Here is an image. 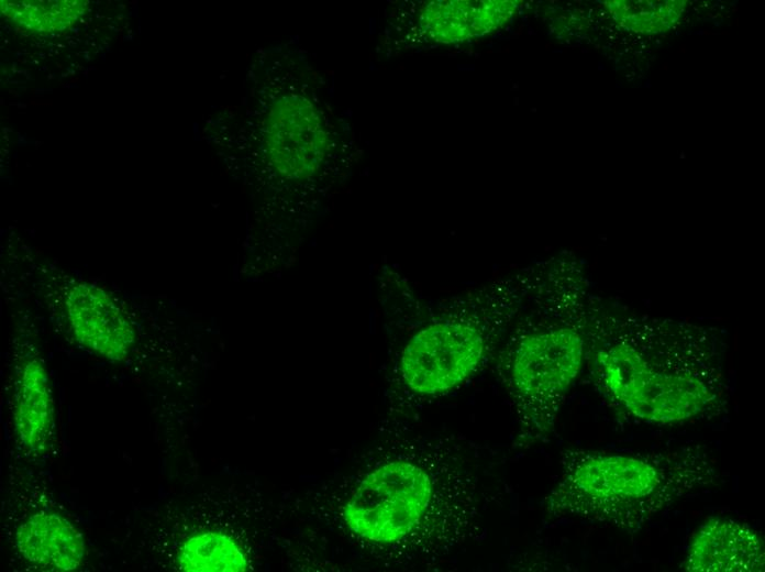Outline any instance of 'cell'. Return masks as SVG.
I'll list each match as a JSON object with an SVG mask.
<instances>
[{
    "label": "cell",
    "instance_id": "52a82bcc",
    "mask_svg": "<svg viewBox=\"0 0 765 572\" xmlns=\"http://www.w3.org/2000/svg\"><path fill=\"white\" fill-rule=\"evenodd\" d=\"M59 304L68 329L84 350L110 362L131 356L135 327L119 301L106 289L73 277L57 284Z\"/></svg>",
    "mask_w": 765,
    "mask_h": 572
},
{
    "label": "cell",
    "instance_id": "8fae6325",
    "mask_svg": "<svg viewBox=\"0 0 765 572\" xmlns=\"http://www.w3.org/2000/svg\"><path fill=\"white\" fill-rule=\"evenodd\" d=\"M519 1H433L420 13V29L428 38L455 43L486 35L508 23Z\"/></svg>",
    "mask_w": 765,
    "mask_h": 572
},
{
    "label": "cell",
    "instance_id": "5bb4252c",
    "mask_svg": "<svg viewBox=\"0 0 765 572\" xmlns=\"http://www.w3.org/2000/svg\"><path fill=\"white\" fill-rule=\"evenodd\" d=\"M687 3L685 0H608L603 6L619 28L637 34L656 35L678 23Z\"/></svg>",
    "mask_w": 765,
    "mask_h": 572
},
{
    "label": "cell",
    "instance_id": "9c48e42d",
    "mask_svg": "<svg viewBox=\"0 0 765 572\" xmlns=\"http://www.w3.org/2000/svg\"><path fill=\"white\" fill-rule=\"evenodd\" d=\"M13 425L23 449L43 454L55 430V408L45 364L34 349L18 358L14 375Z\"/></svg>",
    "mask_w": 765,
    "mask_h": 572
},
{
    "label": "cell",
    "instance_id": "8992f818",
    "mask_svg": "<svg viewBox=\"0 0 765 572\" xmlns=\"http://www.w3.org/2000/svg\"><path fill=\"white\" fill-rule=\"evenodd\" d=\"M306 84V82H304ZM303 85L301 92L271 94L265 119L264 147L268 163L286 179L312 176L326 156V128L319 103Z\"/></svg>",
    "mask_w": 765,
    "mask_h": 572
},
{
    "label": "cell",
    "instance_id": "5b68a950",
    "mask_svg": "<svg viewBox=\"0 0 765 572\" xmlns=\"http://www.w3.org/2000/svg\"><path fill=\"white\" fill-rule=\"evenodd\" d=\"M489 330L472 318H448L419 330L406 344L400 372L415 394L436 396L453 391L481 364Z\"/></svg>",
    "mask_w": 765,
    "mask_h": 572
},
{
    "label": "cell",
    "instance_id": "277c9868",
    "mask_svg": "<svg viewBox=\"0 0 765 572\" xmlns=\"http://www.w3.org/2000/svg\"><path fill=\"white\" fill-rule=\"evenodd\" d=\"M585 355V336L575 326H551L518 340L508 369L519 424L518 446H531L550 435Z\"/></svg>",
    "mask_w": 765,
    "mask_h": 572
},
{
    "label": "cell",
    "instance_id": "7a4b0ae2",
    "mask_svg": "<svg viewBox=\"0 0 765 572\" xmlns=\"http://www.w3.org/2000/svg\"><path fill=\"white\" fill-rule=\"evenodd\" d=\"M446 454L436 471L396 459L379 464L357 483L343 507L355 536L389 546L420 527L433 526L448 550L474 531L480 499L477 479Z\"/></svg>",
    "mask_w": 765,
    "mask_h": 572
},
{
    "label": "cell",
    "instance_id": "7c38bea8",
    "mask_svg": "<svg viewBox=\"0 0 765 572\" xmlns=\"http://www.w3.org/2000/svg\"><path fill=\"white\" fill-rule=\"evenodd\" d=\"M176 560L179 570L187 572H244L250 568L239 542L220 531H204L187 538Z\"/></svg>",
    "mask_w": 765,
    "mask_h": 572
},
{
    "label": "cell",
    "instance_id": "ba28073f",
    "mask_svg": "<svg viewBox=\"0 0 765 572\" xmlns=\"http://www.w3.org/2000/svg\"><path fill=\"white\" fill-rule=\"evenodd\" d=\"M683 566L692 572L764 571V544L749 525L711 518L691 538Z\"/></svg>",
    "mask_w": 765,
    "mask_h": 572
},
{
    "label": "cell",
    "instance_id": "6da1fadb",
    "mask_svg": "<svg viewBox=\"0 0 765 572\" xmlns=\"http://www.w3.org/2000/svg\"><path fill=\"white\" fill-rule=\"evenodd\" d=\"M544 502L552 518H577L636 532L683 497L716 487L720 472L699 446L646 453L566 452Z\"/></svg>",
    "mask_w": 765,
    "mask_h": 572
},
{
    "label": "cell",
    "instance_id": "3957f363",
    "mask_svg": "<svg viewBox=\"0 0 765 572\" xmlns=\"http://www.w3.org/2000/svg\"><path fill=\"white\" fill-rule=\"evenodd\" d=\"M677 355L674 346L664 351L630 336L611 337L596 349L594 374L630 416L656 425L688 421L716 409L721 392L703 361Z\"/></svg>",
    "mask_w": 765,
    "mask_h": 572
},
{
    "label": "cell",
    "instance_id": "4fadbf2b",
    "mask_svg": "<svg viewBox=\"0 0 765 572\" xmlns=\"http://www.w3.org/2000/svg\"><path fill=\"white\" fill-rule=\"evenodd\" d=\"M2 16L22 31L55 34L73 26L88 8L85 0H1Z\"/></svg>",
    "mask_w": 765,
    "mask_h": 572
},
{
    "label": "cell",
    "instance_id": "30bf717a",
    "mask_svg": "<svg viewBox=\"0 0 765 572\" xmlns=\"http://www.w3.org/2000/svg\"><path fill=\"white\" fill-rule=\"evenodd\" d=\"M15 547L27 563L45 571H75L86 557L80 531L68 519L52 512H37L27 517L15 532Z\"/></svg>",
    "mask_w": 765,
    "mask_h": 572
}]
</instances>
